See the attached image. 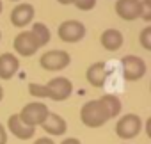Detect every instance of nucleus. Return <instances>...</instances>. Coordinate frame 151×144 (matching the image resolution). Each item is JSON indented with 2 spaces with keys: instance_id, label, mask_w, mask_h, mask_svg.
I'll list each match as a JSON object with an SVG mask.
<instances>
[{
  "instance_id": "8",
  "label": "nucleus",
  "mask_w": 151,
  "mask_h": 144,
  "mask_svg": "<svg viewBox=\"0 0 151 144\" xmlns=\"http://www.w3.org/2000/svg\"><path fill=\"white\" fill-rule=\"evenodd\" d=\"M14 50L20 53V55H23V57H30V55H34L41 46H39V43H37V39L34 37V34L30 32V30H23V32H20L16 37H14Z\"/></svg>"
},
{
  "instance_id": "10",
  "label": "nucleus",
  "mask_w": 151,
  "mask_h": 144,
  "mask_svg": "<svg viewBox=\"0 0 151 144\" xmlns=\"http://www.w3.org/2000/svg\"><path fill=\"white\" fill-rule=\"evenodd\" d=\"M34 6H30V4H20V6H16L13 11H11V23L14 25V27H25V25H29L32 20H34Z\"/></svg>"
},
{
  "instance_id": "14",
  "label": "nucleus",
  "mask_w": 151,
  "mask_h": 144,
  "mask_svg": "<svg viewBox=\"0 0 151 144\" xmlns=\"http://www.w3.org/2000/svg\"><path fill=\"white\" fill-rule=\"evenodd\" d=\"M87 82L93 87H103L107 80V64L105 62H94L87 68Z\"/></svg>"
},
{
  "instance_id": "20",
  "label": "nucleus",
  "mask_w": 151,
  "mask_h": 144,
  "mask_svg": "<svg viewBox=\"0 0 151 144\" xmlns=\"http://www.w3.org/2000/svg\"><path fill=\"white\" fill-rule=\"evenodd\" d=\"M29 93L32 96H37V98H46V87L41 86V84H30L29 86Z\"/></svg>"
},
{
  "instance_id": "19",
  "label": "nucleus",
  "mask_w": 151,
  "mask_h": 144,
  "mask_svg": "<svg viewBox=\"0 0 151 144\" xmlns=\"http://www.w3.org/2000/svg\"><path fill=\"white\" fill-rule=\"evenodd\" d=\"M140 18L151 22V0H140Z\"/></svg>"
},
{
  "instance_id": "23",
  "label": "nucleus",
  "mask_w": 151,
  "mask_h": 144,
  "mask_svg": "<svg viewBox=\"0 0 151 144\" xmlns=\"http://www.w3.org/2000/svg\"><path fill=\"white\" fill-rule=\"evenodd\" d=\"M34 144H55V142H53L50 137H41V139H37Z\"/></svg>"
},
{
  "instance_id": "24",
  "label": "nucleus",
  "mask_w": 151,
  "mask_h": 144,
  "mask_svg": "<svg viewBox=\"0 0 151 144\" xmlns=\"http://www.w3.org/2000/svg\"><path fill=\"white\" fill-rule=\"evenodd\" d=\"M60 144H82L78 139H75V137H69V139H64Z\"/></svg>"
},
{
  "instance_id": "2",
  "label": "nucleus",
  "mask_w": 151,
  "mask_h": 144,
  "mask_svg": "<svg viewBox=\"0 0 151 144\" xmlns=\"http://www.w3.org/2000/svg\"><path fill=\"white\" fill-rule=\"evenodd\" d=\"M48 107L45 105V103H41V102H32V103H27L23 109H22V112L18 114L20 116V119L25 123V125H29V126H41V123L46 119V116H48Z\"/></svg>"
},
{
  "instance_id": "7",
  "label": "nucleus",
  "mask_w": 151,
  "mask_h": 144,
  "mask_svg": "<svg viewBox=\"0 0 151 144\" xmlns=\"http://www.w3.org/2000/svg\"><path fill=\"white\" fill-rule=\"evenodd\" d=\"M121 66H123L124 78L130 80V82H135V80L142 78L144 73H146V62L139 55H124L121 59Z\"/></svg>"
},
{
  "instance_id": "12",
  "label": "nucleus",
  "mask_w": 151,
  "mask_h": 144,
  "mask_svg": "<svg viewBox=\"0 0 151 144\" xmlns=\"http://www.w3.org/2000/svg\"><path fill=\"white\" fill-rule=\"evenodd\" d=\"M20 68V60L14 53H2L0 55V78L2 80H9L14 77V73Z\"/></svg>"
},
{
  "instance_id": "18",
  "label": "nucleus",
  "mask_w": 151,
  "mask_h": 144,
  "mask_svg": "<svg viewBox=\"0 0 151 144\" xmlns=\"http://www.w3.org/2000/svg\"><path fill=\"white\" fill-rule=\"evenodd\" d=\"M139 41H140V45H142V48H146V50H149V52H151V25L140 30V36H139Z\"/></svg>"
},
{
  "instance_id": "22",
  "label": "nucleus",
  "mask_w": 151,
  "mask_h": 144,
  "mask_svg": "<svg viewBox=\"0 0 151 144\" xmlns=\"http://www.w3.org/2000/svg\"><path fill=\"white\" fill-rule=\"evenodd\" d=\"M7 142V132H6V128L0 125V144H6Z\"/></svg>"
},
{
  "instance_id": "3",
  "label": "nucleus",
  "mask_w": 151,
  "mask_h": 144,
  "mask_svg": "<svg viewBox=\"0 0 151 144\" xmlns=\"http://www.w3.org/2000/svg\"><path fill=\"white\" fill-rule=\"evenodd\" d=\"M69 62H71V57L64 50H48L39 59L41 68L46 71H60V69L68 68Z\"/></svg>"
},
{
  "instance_id": "27",
  "label": "nucleus",
  "mask_w": 151,
  "mask_h": 144,
  "mask_svg": "<svg viewBox=\"0 0 151 144\" xmlns=\"http://www.w3.org/2000/svg\"><path fill=\"white\" fill-rule=\"evenodd\" d=\"M2 98H4V89H2V86H0V102H2Z\"/></svg>"
},
{
  "instance_id": "1",
  "label": "nucleus",
  "mask_w": 151,
  "mask_h": 144,
  "mask_svg": "<svg viewBox=\"0 0 151 144\" xmlns=\"http://www.w3.org/2000/svg\"><path fill=\"white\" fill-rule=\"evenodd\" d=\"M80 119L86 126L89 128H98V126H103L110 116L107 112V109L103 107V103L100 100H91L87 103L82 105V110H80Z\"/></svg>"
},
{
  "instance_id": "6",
  "label": "nucleus",
  "mask_w": 151,
  "mask_h": 144,
  "mask_svg": "<svg viewBox=\"0 0 151 144\" xmlns=\"http://www.w3.org/2000/svg\"><path fill=\"white\" fill-rule=\"evenodd\" d=\"M140 130H142V121L137 114H124L116 125V133L121 139H133L140 133Z\"/></svg>"
},
{
  "instance_id": "26",
  "label": "nucleus",
  "mask_w": 151,
  "mask_h": 144,
  "mask_svg": "<svg viewBox=\"0 0 151 144\" xmlns=\"http://www.w3.org/2000/svg\"><path fill=\"white\" fill-rule=\"evenodd\" d=\"M59 4H62V6H68V4H73V0H57Z\"/></svg>"
},
{
  "instance_id": "4",
  "label": "nucleus",
  "mask_w": 151,
  "mask_h": 144,
  "mask_svg": "<svg viewBox=\"0 0 151 144\" xmlns=\"http://www.w3.org/2000/svg\"><path fill=\"white\" fill-rule=\"evenodd\" d=\"M57 34L64 43H78L86 36V25L78 20H66L59 25Z\"/></svg>"
},
{
  "instance_id": "17",
  "label": "nucleus",
  "mask_w": 151,
  "mask_h": 144,
  "mask_svg": "<svg viewBox=\"0 0 151 144\" xmlns=\"http://www.w3.org/2000/svg\"><path fill=\"white\" fill-rule=\"evenodd\" d=\"M32 34H34V37L37 39V43H39V46H45V45H48V41H50V29L45 25V23H39V22H36L34 25H32V30H30Z\"/></svg>"
},
{
  "instance_id": "30",
  "label": "nucleus",
  "mask_w": 151,
  "mask_h": 144,
  "mask_svg": "<svg viewBox=\"0 0 151 144\" xmlns=\"http://www.w3.org/2000/svg\"><path fill=\"white\" fill-rule=\"evenodd\" d=\"M11 2H16V0H11Z\"/></svg>"
},
{
  "instance_id": "28",
  "label": "nucleus",
  "mask_w": 151,
  "mask_h": 144,
  "mask_svg": "<svg viewBox=\"0 0 151 144\" xmlns=\"http://www.w3.org/2000/svg\"><path fill=\"white\" fill-rule=\"evenodd\" d=\"M2 9H4V6H2V0H0V14H2Z\"/></svg>"
},
{
  "instance_id": "5",
  "label": "nucleus",
  "mask_w": 151,
  "mask_h": 144,
  "mask_svg": "<svg viewBox=\"0 0 151 144\" xmlns=\"http://www.w3.org/2000/svg\"><path fill=\"white\" fill-rule=\"evenodd\" d=\"M46 98L55 100V102H64L71 96L73 93V84L66 78V77H57L52 78L46 86Z\"/></svg>"
},
{
  "instance_id": "15",
  "label": "nucleus",
  "mask_w": 151,
  "mask_h": 144,
  "mask_svg": "<svg viewBox=\"0 0 151 144\" xmlns=\"http://www.w3.org/2000/svg\"><path fill=\"white\" fill-rule=\"evenodd\" d=\"M100 41H101V46H103L105 50L116 52V50H119V48L123 46V34H121L117 29H107V30L101 34Z\"/></svg>"
},
{
  "instance_id": "21",
  "label": "nucleus",
  "mask_w": 151,
  "mask_h": 144,
  "mask_svg": "<svg viewBox=\"0 0 151 144\" xmlns=\"http://www.w3.org/2000/svg\"><path fill=\"white\" fill-rule=\"evenodd\" d=\"M73 4L77 6L80 11H91L96 6V0H73Z\"/></svg>"
},
{
  "instance_id": "11",
  "label": "nucleus",
  "mask_w": 151,
  "mask_h": 144,
  "mask_svg": "<svg viewBox=\"0 0 151 144\" xmlns=\"http://www.w3.org/2000/svg\"><path fill=\"white\" fill-rule=\"evenodd\" d=\"M7 126H9V132H11L16 139H22V140H27V139H30V137L36 133V128L25 125V123L20 119L18 114H13V116L9 117Z\"/></svg>"
},
{
  "instance_id": "16",
  "label": "nucleus",
  "mask_w": 151,
  "mask_h": 144,
  "mask_svg": "<svg viewBox=\"0 0 151 144\" xmlns=\"http://www.w3.org/2000/svg\"><path fill=\"white\" fill-rule=\"evenodd\" d=\"M100 102L103 103V107L107 109V112H109V116H110V119L112 117H116V116H119V112H121V100L117 98V96H114V94H105V96H101L100 98Z\"/></svg>"
},
{
  "instance_id": "9",
  "label": "nucleus",
  "mask_w": 151,
  "mask_h": 144,
  "mask_svg": "<svg viewBox=\"0 0 151 144\" xmlns=\"http://www.w3.org/2000/svg\"><path fill=\"white\" fill-rule=\"evenodd\" d=\"M116 13L119 18H123L126 22H133V20L140 18V0H117Z\"/></svg>"
},
{
  "instance_id": "25",
  "label": "nucleus",
  "mask_w": 151,
  "mask_h": 144,
  "mask_svg": "<svg viewBox=\"0 0 151 144\" xmlns=\"http://www.w3.org/2000/svg\"><path fill=\"white\" fill-rule=\"evenodd\" d=\"M146 133H147V137L151 139V117L146 121Z\"/></svg>"
},
{
  "instance_id": "13",
  "label": "nucleus",
  "mask_w": 151,
  "mask_h": 144,
  "mask_svg": "<svg viewBox=\"0 0 151 144\" xmlns=\"http://www.w3.org/2000/svg\"><path fill=\"white\" fill-rule=\"evenodd\" d=\"M41 126H43V130H45L46 133H50V135H64L66 130H68V125H66L64 117H60V116L55 114V112H48V116H46V119L41 123Z\"/></svg>"
},
{
  "instance_id": "29",
  "label": "nucleus",
  "mask_w": 151,
  "mask_h": 144,
  "mask_svg": "<svg viewBox=\"0 0 151 144\" xmlns=\"http://www.w3.org/2000/svg\"><path fill=\"white\" fill-rule=\"evenodd\" d=\"M0 39H2V32H0Z\"/></svg>"
}]
</instances>
